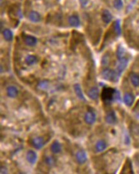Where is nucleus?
<instances>
[{"instance_id":"obj_1","label":"nucleus","mask_w":139,"mask_h":174,"mask_svg":"<svg viewBox=\"0 0 139 174\" xmlns=\"http://www.w3.org/2000/svg\"><path fill=\"white\" fill-rule=\"evenodd\" d=\"M117 90L111 87L103 88L101 92V99L104 102L109 103L116 99Z\"/></svg>"},{"instance_id":"obj_2","label":"nucleus","mask_w":139,"mask_h":174,"mask_svg":"<svg viewBox=\"0 0 139 174\" xmlns=\"http://www.w3.org/2000/svg\"><path fill=\"white\" fill-rule=\"evenodd\" d=\"M101 76L104 79L112 82H116L120 77L116 71L109 68L103 70L101 72Z\"/></svg>"},{"instance_id":"obj_3","label":"nucleus","mask_w":139,"mask_h":174,"mask_svg":"<svg viewBox=\"0 0 139 174\" xmlns=\"http://www.w3.org/2000/svg\"><path fill=\"white\" fill-rule=\"evenodd\" d=\"M128 60L126 57L122 58V59H119V62L117 66V69L115 71L117 72V73H118L119 76L121 75L122 72L125 70L126 67H127V65H128Z\"/></svg>"},{"instance_id":"obj_4","label":"nucleus","mask_w":139,"mask_h":174,"mask_svg":"<svg viewBox=\"0 0 139 174\" xmlns=\"http://www.w3.org/2000/svg\"><path fill=\"white\" fill-rule=\"evenodd\" d=\"M85 121L88 125H92L96 122V115L94 112L92 111H88L85 115L84 117Z\"/></svg>"},{"instance_id":"obj_5","label":"nucleus","mask_w":139,"mask_h":174,"mask_svg":"<svg viewBox=\"0 0 139 174\" xmlns=\"http://www.w3.org/2000/svg\"><path fill=\"white\" fill-rule=\"evenodd\" d=\"M76 158L78 162L80 164H84L87 160V153L83 150H80L76 153Z\"/></svg>"},{"instance_id":"obj_6","label":"nucleus","mask_w":139,"mask_h":174,"mask_svg":"<svg viewBox=\"0 0 139 174\" xmlns=\"http://www.w3.org/2000/svg\"><path fill=\"white\" fill-rule=\"evenodd\" d=\"M44 140L42 137H36L32 141V145L36 149H41L44 145Z\"/></svg>"},{"instance_id":"obj_7","label":"nucleus","mask_w":139,"mask_h":174,"mask_svg":"<svg viewBox=\"0 0 139 174\" xmlns=\"http://www.w3.org/2000/svg\"><path fill=\"white\" fill-rule=\"evenodd\" d=\"M105 121L108 124L113 125L117 122V116L115 115V112L110 111L109 112L105 117Z\"/></svg>"},{"instance_id":"obj_8","label":"nucleus","mask_w":139,"mask_h":174,"mask_svg":"<svg viewBox=\"0 0 139 174\" xmlns=\"http://www.w3.org/2000/svg\"><path fill=\"white\" fill-rule=\"evenodd\" d=\"M99 95V90L98 87H92L88 92V96L92 100H97Z\"/></svg>"},{"instance_id":"obj_9","label":"nucleus","mask_w":139,"mask_h":174,"mask_svg":"<svg viewBox=\"0 0 139 174\" xmlns=\"http://www.w3.org/2000/svg\"><path fill=\"white\" fill-rule=\"evenodd\" d=\"M26 159L30 164H35L37 159V153L33 150H29L26 154Z\"/></svg>"},{"instance_id":"obj_10","label":"nucleus","mask_w":139,"mask_h":174,"mask_svg":"<svg viewBox=\"0 0 139 174\" xmlns=\"http://www.w3.org/2000/svg\"><path fill=\"white\" fill-rule=\"evenodd\" d=\"M123 99H124V102L126 105L130 106L132 105L134 102L135 97L133 95V94H130V93H126V94H125Z\"/></svg>"},{"instance_id":"obj_11","label":"nucleus","mask_w":139,"mask_h":174,"mask_svg":"<svg viewBox=\"0 0 139 174\" xmlns=\"http://www.w3.org/2000/svg\"><path fill=\"white\" fill-rule=\"evenodd\" d=\"M122 170V171L121 172L122 173H133L132 162H131L130 159L126 160Z\"/></svg>"},{"instance_id":"obj_12","label":"nucleus","mask_w":139,"mask_h":174,"mask_svg":"<svg viewBox=\"0 0 139 174\" xmlns=\"http://www.w3.org/2000/svg\"><path fill=\"white\" fill-rule=\"evenodd\" d=\"M7 93L8 96L10 97V98H14L18 94V90L15 87L10 86L7 89Z\"/></svg>"},{"instance_id":"obj_13","label":"nucleus","mask_w":139,"mask_h":174,"mask_svg":"<svg viewBox=\"0 0 139 174\" xmlns=\"http://www.w3.org/2000/svg\"><path fill=\"white\" fill-rule=\"evenodd\" d=\"M107 147L106 142L104 140H99L96 144V150L98 152H101Z\"/></svg>"},{"instance_id":"obj_14","label":"nucleus","mask_w":139,"mask_h":174,"mask_svg":"<svg viewBox=\"0 0 139 174\" xmlns=\"http://www.w3.org/2000/svg\"><path fill=\"white\" fill-rule=\"evenodd\" d=\"M62 146L60 143L57 140L54 141L51 146V150L53 153H59L61 152Z\"/></svg>"},{"instance_id":"obj_15","label":"nucleus","mask_w":139,"mask_h":174,"mask_svg":"<svg viewBox=\"0 0 139 174\" xmlns=\"http://www.w3.org/2000/svg\"><path fill=\"white\" fill-rule=\"evenodd\" d=\"M25 43L30 46H35L37 43V40L35 37L32 36H26L25 38Z\"/></svg>"},{"instance_id":"obj_16","label":"nucleus","mask_w":139,"mask_h":174,"mask_svg":"<svg viewBox=\"0 0 139 174\" xmlns=\"http://www.w3.org/2000/svg\"><path fill=\"white\" fill-rule=\"evenodd\" d=\"M102 19L105 23H109L112 19V15L108 10H104L102 13Z\"/></svg>"},{"instance_id":"obj_17","label":"nucleus","mask_w":139,"mask_h":174,"mask_svg":"<svg viewBox=\"0 0 139 174\" xmlns=\"http://www.w3.org/2000/svg\"><path fill=\"white\" fill-rule=\"evenodd\" d=\"M74 89L76 95L78 97V98L82 101H86L84 95L83 94V92L82 88H81V86L79 84H75L74 85Z\"/></svg>"},{"instance_id":"obj_18","label":"nucleus","mask_w":139,"mask_h":174,"mask_svg":"<svg viewBox=\"0 0 139 174\" xmlns=\"http://www.w3.org/2000/svg\"><path fill=\"white\" fill-rule=\"evenodd\" d=\"M29 19L32 22L37 23L41 21V15L38 12L35 11H32L29 14Z\"/></svg>"},{"instance_id":"obj_19","label":"nucleus","mask_w":139,"mask_h":174,"mask_svg":"<svg viewBox=\"0 0 139 174\" xmlns=\"http://www.w3.org/2000/svg\"><path fill=\"white\" fill-rule=\"evenodd\" d=\"M69 23L72 26L78 27L80 25V19L76 15H71L69 18Z\"/></svg>"},{"instance_id":"obj_20","label":"nucleus","mask_w":139,"mask_h":174,"mask_svg":"<svg viewBox=\"0 0 139 174\" xmlns=\"http://www.w3.org/2000/svg\"><path fill=\"white\" fill-rule=\"evenodd\" d=\"M130 80L134 87H139V74L136 73H133L130 76Z\"/></svg>"},{"instance_id":"obj_21","label":"nucleus","mask_w":139,"mask_h":174,"mask_svg":"<svg viewBox=\"0 0 139 174\" xmlns=\"http://www.w3.org/2000/svg\"><path fill=\"white\" fill-rule=\"evenodd\" d=\"M126 51L125 48L122 46H119L117 50V56L119 59H121L122 58L125 57Z\"/></svg>"},{"instance_id":"obj_22","label":"nucleus","mask_w":139,"mask_h":174,"mask_svg":"<svg viewBox=\"0 0 139 174\" xmlns=\"http://www.w3.org/2000/svg\"><path fill=\"white\" fill-rule=\"evenodd\" d=\"M3 35L5 40L8 41H10L12 40L13 34L12 32V31L10 30L9 29L4 30V31L3 32Z\"/></svg>"},{"instance_id":"obj_23","label":"nucleus","mask_w":139,"mask_h":174,"mask_svg":"<svg viewBox=\"0 0 139 174\" xmlns=\"http://www.w3.org/2000/svg\"><path fill=\"white\" fill-rule=\"evenodd\" d=\"M37 61V57L33 55H28L25 58L26 63L28 65H32L34 63H35Z\"/></svg>"},{"instance_id":"obj_24","label":"nucleus","mask_w":139,"mask_h":174,"mask_svg":"<svg viewBox=\"0 0 139 174\" xmlns=\"http://www.w3.org/2000/svg\"><path fill=\"white\" fill-rule=\"evenodd\" d=\"M114 31L116 33L117 35L119 36L121 34V24L120 21L117 20L114 23Z\"/></svg>"},{"instance_id":"obj_25","label":"nucleus","mask_w":139,"mask_h":174,"mask_svg":"<svg viewBox=\"0 0 139 174\" xmlns=\"http://www.w3.org/2000/svg\"><path fill=\"white\" fill-rule=\"evenodd\" d=\"M45 162L48 166H52L55 164V159L52 156H48L46 157V158L45 159Z\"/></svg>"},{"instance_id":"obj_26","label":"nucleus","mask_w":139,"mask_h":174,"mask_svg":"<svg viewBox=\"0 0 139 174\" xmlns=\"http://www.w3.org/2000/svg\"><path fill=\"white\" fill-rule=\"evenodd\" d=\"M110 63V56L109 54H106L102 58L101 63L103 66H107L109 65Z\"/></svg>"},{"instance_id":"obj_27","label":"nucleus","mask_w":139,"mask_h":174,"mask_svg":"<svg viewBox=\"0 0 139 174\" xmlns=\"http://www.w3.org/2000/svg\"><path fill=\"white\" fill-rule=\"evenodd\" d=\"M114 5L116 9L118 10L121 9L123 7V3L122 1V0H114Z\"/></svg>"},{"instance_id":"obj_28","label":"nucleus","mask_w":139,"mask_h":174,"mask_svg":"<svg viewBox=\"0 0 139 174\" xmlns=\"http://www.w3.org/2000/svg\"><path fill=\"white\" fill-rule=\"evenodd\" d=\"M38 87H40L41 89H42V90H44V89H46L48 88V82L47 81H41V82H40L39 84H38Z\"/></svg>"},{"instance_id":"obj_29","label":"nucleus","mask_w":139,"mask_h":174,"mask_svg":"<svg viewBox=\"0 0 139 174\" xmlns=\"http://www.w3.org/2000/svg\"><path fill=\"white\" fill-rule=\"evenodd\" d=\"M80 2L83 7H85L87 3V0H80Z\"/></svg>"},{"instance_id":"obj_30","label":"nucleus","mask_w":139,"mask_h":174,"mask_svg":"<svg viewBox=\"0 0 139 174\" xmlns=\"http://www.w3.org/2000/svg\"><path fill=\"white\" fill-rule=\"evenodd\" d=\"M130 137H129V136L128 135H126V137H125V142H126V144H129L130 143Z\"/></svg>"},{"instance_id":"obj_31","label":"nucleus","mask_w":139,"mask_h":174,"mask_svg":"<svg viewBox=\"0 0 139 174\" xmlns=\"http://www.w3.org/2000/svg\"><path fill=\"white\" fill-rule=\"evenodd\" d=\"M136 162H137L138 163V164H139V156H137V159H136Z\"/></svg>"}]
</instances>
